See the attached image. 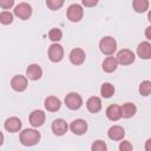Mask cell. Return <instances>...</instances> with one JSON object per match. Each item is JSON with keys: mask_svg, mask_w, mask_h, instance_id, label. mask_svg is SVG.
<instances>
[{"mask_svg": "<svg viewBox=\"0 0 151 151\" xmlns=\"http://www.w3.org/2000/svg\"><path fill=\"white\" fill-rule=\"evenodd\" d=\"M40 140V133L34 129H26L20 133V142L25 146H33Z\"/></svg>", "mask_w": 151, "mask_h": 151, "instance_id": "cell-1", "label": "cell"}, {"mask_svg": "<svg viewBox=\"0 0 151 151\" xmlns=\"http://www.w3.org/2000/svg\"><path fill=\"white\" fill-rule=\"evenodd\" d=\"M99 48L101 53L106 55H111L117 50V42L112 37H104L99 42Z\"/></svg>", "mask_w": 151, "mask_h": 151, "instance_id": "cell-2", "label": "cell"}, {"mask_svg": "<svg viewBox=\"0 0 151 151\" xmlns=\"http://www.w3.org/2000/svg\"><path fill=\"white\" fill-rule=\"evenodd\" d=\"M65 104L70 110H78L83 105V99L78 93L71 92L65 97Z\"/></svg>", "mask_w": 151, "mask_h": 151, "instance_id": "cell-3", "label": "cell"}, {"mask_svg": "<svg viewBox=\"0 0 151 151\" xmlns=\"http://www.w3.org/2000/svg\"><path fill=\"white\" fill-rule=\"evenodd\" d=\"M14 14L21 20H27L32 14V7L26 2H20L15 6Z\"/></svg>", "mask_w": 151, "mask_h": 151, "instance_id": "cell-4", "label": "cell"}, {"mask_svg": "<svg viewBox=\"0 0 151 151\" xmlns=\"http://www.w3.org/2000/svg\"><path fill=\"white\" fill-rule=\"evenodd\" d=\"M64 57V48L59 44H53L48 48V58L53 63H59Z\"/></svg>", "mask_w": 151, "mask_h": 151, "instance_id": "cell-5", "label": "cell"}, {"mask_svg": "<svg viewBox=\"0 0 151 151\" xmlns=\"http://www.w3.org/2000/svg\"><path fill=\"white\" fill-rule=\"evenodd\" d=\"M83 14H84V11H83L81 6L78 4L71 5L67 9V18H68V20H71L73 22L79 21L83 18Z\"/></svg>", "mask_w": 151, "mask_h": 151, "instance_id": "cell-6", "label": "cell"}, {"mask_svg": "<svg viewBox=\"0 0 151 151\" xmlns=\"http://www.w3.org/2000/svg\"><path fill=\"white\" fill-rule=\"evenodd\" d=\"M117 60L122 65H130V64H132L134 61V54H133L132 51H130L127 48H124V50L118 52Z\"/></svg>", "mask_w": 151, "mask_h": 151, "instance_id": "cell-7", "label": "cell"}, {"mask_svg": "<svg viewBox=\"0 0 151 151\" xmlns=\"http://www.w3.org/2000/svg\"><path fill=\"white\" fill-rule=\"evenodd\" d=\"M11 86L14 91H18V92H22L26 90L27 87V79L26 77L24 76H14L11 80Z\"/></svg>", "mask_w": 151, "mask_h": 151, "instance_id": "cell-8", "label": "cell"}, {"mask_svg": "<svg viewBox=\"0 0 151 151\" xmlns=\"http://www.w3.org/2000/svg\"><path fill=\"white\" fill-rule=\"evenodd\" d=\"M46 116L41 110H34L29 114V123L33 127H39L45 123Z\"/></svg>", "mask_w": 151, "mask_h": 151, "instance_id": "cell-9", "label": "cell"}, {"mask_svg": "<svg viewBox=\"0 0 151 151\" xmlns=\"http://www.w3.org/2000/svg\"><path fill=\"white\" fill-rule=\"evenodd\" d=\"M70 129L74 134H84L87 131V123L84 119H76L71 123Z\"/></svg>", "mask_w": 151, "mask_h": 151, "instance_id": "cell-10", "label": "cell"}, {"mask_svg": "<svg viewBox=\"0 0 151 151\" xmlns=\"http://www.w3.org/2000/svg\"><path fill=\"white\" fill-rule=\"evenodd\" d=\"M68 125L64 119H55L52 123V131L54 132V134L57 136H63L67 132Z\"/></svg>", "mask_w": 151, "mask_h": 151, "instance_id": "cell-11", "label": "cell"}, {"mask_svg": "<svg viewBox=\"0 0 151 151\" xmlns=\"http://www.w3.org/2000/svg\"><path fill=\"white\" fill-rule=\"evenodd\" d=\"M70 60L73 65H81L85 61V52L81 48H73L70 53Z\"/></svg>", "mask_w": 151, "mask_h": 151, "instance_id": "cell-12", "label": "cell"}, {"mask_svg": "<svg viewBox=\"0 0 151 151\" xmlns=\"http://www.w3.org/2000/svg\"><path fill=\"white\" fill-rule=\"evenodd\" d=\"M26 76H27V78L31 79V80H38V79H40L41 76H42V70H41V67H40L39 65L32 64V65H29V66L27 67V70H26Z\"/></svg>", "mask_w": 151, "mask_h": 151, "instance_id": "cell-13", "label": "cell"}, {"mask_svg": "<svg viewBox=\"0 0 151 151\" xmlns=\"http://www.w3.org/2000/svg\"><path fill=\"white\" fill-rule=\"evenodd\" d=\"M106 116L110 120H118L120 119L123 116H122V107L119 105H116V104H112L110 105L107 109H106Z\"/></svg>", "mask_w": 151, "mask_h": 151, "instance_id": "cell-14", "label": "cell"}, {"mask_svg": "<svg viewBox=\"0 0 151 151\" xmlns=\"http://www.w3.org/2000/svg\"><path fill=\"white\" fill-rule=\"evenodd\" d=\"M137 54L142 59H150L151 58V44L147 41H143L137 47Z\"/></svg>", "mask_w": 151, "mask_h": 151, "instance_id": "cell-15", "label": "cell"}, {"mask_svg": "<svg viewBox=\"0 0 151 151\" xmlns=\"http://www.w3.org/2000/svg\"><path fill=\"white\" fill-rule=\"evenodd\" d=\"M107 136L112 140H122L124 138V136H125V132H124V129L122 126L114 125V126H112V127L109 129Z\"/></svg>", "mask_w": 151, "mask_h": 151, "instance_id": "cell-16", "label": "cell"}, {"mask_svg": "<svg viewBox=\"0 0 151 151\" xmlns=\"http://www.w3.org/2000/svg\"><path fill=\"white\" fill-rule=\"evenodd\" d=\"M5 129L9 132H18L21 129V120L17 117H11L5 122Z\"/></svg>", "mask_w": 151, "mask_h": 151, "instance_id": "cell-17", "label": "cell"}, {"mask_svg": "<svg viewBox=\"0 0 151 151\" xmlns=\"http://www.w3.org/2000/svg\"><path fill=\"white\" fill-rule=\"evenodd\" d=\"M60 106H61V103L57 97H53V96L52 97H47L46 100H45V107L50 112L58 111L60 109Z\"/></svg>", "mask_w": 151, "mask_h": 151, "instance_id": "cell-18", "label": "cell"}, {"mask_svg": "<svg viewBox=\"0 0 151 151\" xmlns=\"http://www.w3.org/2000/svg\"><path fill=\"white\" fill-rule=\"evenodd\" d=\"M86 107L92 113H96V112L100 111V109H101V100H100V98H98V97L88 98L87 101H86Z\"/></svg>", "mask_w": 151, "mask_h": 151, "instance_id": "cell-19", "label": "cell"}, {"mask_svg": "<svg viewBox=\"0 0 151 151\" xmlns=\"http://www.w3.org/2000/svg\"><path fill=\"white\" fill-rule=\"evenodd\" d=\"M118 66V60L113 57H107L104 61H103V70L107 73H111L113 71H116Z\"/></svg>", "mask_w": 151, "mask_h": 151, "instance_id": "cell-20", "label": "cell"}, {"mask_svg": "<svg viewBox=\"0 0 151 151\" xmlns=\"http://www.w3.org/2000/svg\"><path fill=\"white\" fill-rule=\"evenodd\" d=\"M122 107V116L124 118H131L134 116L136 111H137V107L133 103H125Z\"/></svg>", "mask_w": 151, "mask_h": 151, "instance_id": "cell-21", "label": "cell"}, {"mask_svg": "<svg viewBox=\"0 0 151 151\" xmlns=\"http://www.w3.org/2000/svg\"><path fill=\"white\" fill-rule=\"evenodd\" d=\"M100 93H101V96H103L104 98H110V97H112L113 93H114V87H113V85L110 84V83H104V84L101 85V87H100Z\"/></svg>", "mask_w": 151, "mask_h": 151, "instance_id": "cell-22", "label": "cell"}, {"mask_svg": "<svg viewBox=\"0 0 151 151\" xmlns=\"http://www.w3.org/2000/svg\"><path fill=\"white\" fill-rule=\"evenodd\" d=\"M132 6H133L136 12L143 13L149 8V1L147 0H134L132 2Z\"/></svg>", "mask_w": 151, "mask_h": 151, "instance_id": "cell-23", "label": "cell"}, {"mask_svg": "<svg viewBox=\"0 0 151 151\" xmlns=\"http://www.w3.org/2000/svg\"><path fill=\"white\" fill-rule=\"evenodd\" d=\"M139 93L142 96H149L151 93V81L144 80L139 85Z\"/></svg>", "mask_w": 151, "mask_h": 151, "instance_id": "cell-24", "label": "cell"}, {"mask_svg": "<svg viewBox=\"0 0 151 151\" xmlns=\"http://www.w3.org/2000/svg\"><path fill=\"white\" fill-rule=\"evenodd\" d=\"M0 21H1V24H4V25L11 24V22L13 21V14L9 13V12H7V11H2V12L0 13Z\"/></svg>", "mask_w": 151, "mask_h": 151, "instance_id": "cell-25", "label": "cell"}, {"mask_svg": "<svg viewBox=\"0 0 151 151\" xmlns=\"http://www.w3.org/2000/svg\"><path fill=\"white\" fill-rule=\"evenodd\" d=\"M48 38H50L52 41H59V40L63 38V32H61L59 28H52V29L48 32Z\"/></svg>", "mask_w": 151, "mask_h": 151, "instance_id": "cell-26", "label": "cell"}, {"mask_svg": "<svg viewBox=\"0 0 151 151\" xmlns=\"http://www.w3.org/2000/svg\"><path fill=\"white\" fill-rule=\"evenodd\" d=\"M106 150L107 146L103 140H96L91 146V151H106Z\"/></svg>", "mask_w": 151, "mask_h": 151, "instance_id": "cell-27", "label": "cell"}, {"mask_svg": "<svg viewBox=\"0 0 151 151\" xmlns=\"http://www.w3.org/2000/svg\"><path fill=\"white\" fill-rule=\"evenodd\" d=\"M46 5H47V7H50V9L55 11V9H59L64 5V1L63 0H47Z\"/></svg>", "mask_w": 151, "mask_h": 151, "instance_id": "cell-28", "label": "cell"}, {"mask_svg": "<svg viewBox=\"0 0 151 151\" xmlns=\"http://www.w3.org/2000/svg\"><path fill=\"white\" fill-rule=\"evenodd\" d=\"M132 150H133L132 144L129 140H123L119 144V151H132Z\"/></svg>", "mask_w": 151, "mask_h": 151, "instance_id": "cell-29", "label": "cell"}, {"mask_svg": "<svg viewBox=\"0 0 151 151\" xmlns=\"http://www.w3.org/2000/svg\"><path fill=\"white\" fill-rule=\"evenodd\" d=\"M14 5V1L13 0H1L0 1V6L4 8V9H7L9 7H12Z\"/></svg>", "mask_w": 151, "mask_h": 151, "instance_id": "cell-30", "label": "cell"}, {"mask_svg": "<svg viewBox=\"0 0 151 151\" xmlns=\"http://www.w3.org/2000/svg\"><path fill=\"white\" fill-rule=\"evenodd\" d=\"M83 5H84V6H87V7H91V6H94V5H97V1H96V0H92V1H87V0H84V1H83Z\"/></svg>", "mask_w": 151, "mask_h": 151, "instance_id": "cell-31", "label": "cell"}, {"mask_svg": "<svg viewBox=\"0 0 151 151\" xmlns=\"http://www.w3.org/2000/svg\"><path fill=\"white\" fill-rule=\"evenodd\" d=\"M145 37H146L149 40H151V26L146 27V29H145Z\"/></svg>", "mask_w": 151, "mask_h": 151, "instance_id": "cell-32", "label": "cell"}, {"mask_svg": "<svg viewBox=\"0 0 151 151\" xmlns=\"http://www.w3.org/2000/svg\"><path fill=\"white\" fill-rule=\"evenodd\" d=\"M145 151H151V138L147 139L145 143Z\"/></svg>", "mask_w": 151, "mask_h": 151, "instance_id": "cell-33", "label": "cell"}, {"mask_svg": "<svg viewBox=\"0 0 151 151\" xmlns=\"http://www.w3.org/2000/svg\"><path fill=\"white\" fill-rule=\"evenodd\" d=\"M147 18H149V21L151 22V11L149 12V14H147Z\"/></svg>", "mask_w": 151, "mask_h": 151, "instance_id": "cell-34", "label": "cell"}]
</instances>
